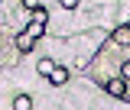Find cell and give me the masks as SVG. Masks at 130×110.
Returning a JSON list of instances; mask_svg holds the SVG:
<instances>
[{
    "instance_id": "obj_9",
    "label": "cell",
    "mask_w": 130,
    "mask_h": 110,
    "mask_svg": "<svg viewBox=\"0 0 130 110\" xmlns=\"http://www.w3.org/2000/svg\"><path fill=\"white\" fill-rule=\"evenodd\" d=\"M59 7H62V10H75V7H78V0H59Z\"/></svg>"
},
{
    "instance_id": "obj_7",
    "label": "cell",
    "mask_w": 130,
    "mask_h": 110,
    "mask_svg": "<svg viewBox=\"0 0 130 110\" xmlns=\"http://www.w3.org/2000/svg\"><path fill=\"white\" fill-rule=\"evenodd\" d=\"M52 68H55V62H52V58H39V65H36V71H39L42 78H49V75H52Z\"/></svg>"
},
{
    "instance_id": "obj_8",
    "label": "cell",
    "mask_w": 130,
    "mask_h": 110,
    "mask_svg": "<svg viewBox=\"0 0 130 110\" xmlns=\"http://www.w3.org/2000/svg\"><path fill=\"white\" fill-rule=\"evenodd\" d=\"M117 75H120V78H124V81L130 84V58H124V62L117 65Z\"/></svg>"
},
{
    "instance_id": "obj_3",
    "label": "cell",
    "mask_w": 130,
    "mask_h": 110,
    "mask_svg": "<svg viewBox=\"0 0 130 110\" xmlns=\"http://www.w3.org/2000/svg\"><path fill=\"white\" fill-rule=\"evenodd\" d=\"M107 46H117V49H130V23H124V26H117V29L111 32Z\"/></svg>"
},
{
    "instance_id": "obj_11",
    "label": "cell",
    "mask_w": 130,
    "mask_h": 110,
    "mask_svg": "<svg viewBox=\"0 0 130 110\" xmlns=\"http://www.w3.org/2000/svg\"><path fill=\"white\" fill-rule=\"evenodd\" d=\"M0 3H3V0H0Z\"/></svg>"
},
{
    "instance_id": "obj_5",
    "label": "cell",
    "mask_w": 130,
    "mask_h": 110,
    "mask_svg": "<svg viewBox=\"0 0 130 110\" xmlns=\"http://www.w3.org/2000/svg\"><path fill=\"white\" fill-rule=\"evenodd\" d=\"M65 81H68V68L55 65V68H52V75H49V84H52V87H62Z\"/></svg>"
},
{
    "instance_id": "obj_6",
    "label": "cell",
    "mask_w": 130,
    "mask_h": 110,
    "mask_svg": "<svg viewBox=\"0 0 130 110\" xmlns=\"http://www.w3.org/2000/svg\"><path fill=\"white\" fill-rule=\"evenodd\" d=\"M13 110H32V97L29 94H16L13 97Z\"/></svg>"
},
{
    "instance_id": "obj_10",
    "label": "cell",
    "mask_w": 130,
    "mask_h": 110,
    "mask_svg": "<svg viewBox=\"0 0 130 110\" xmlns=\"http://www.w3.org/2000/svg\"><path fill=\"white\" fill-rule=\"evenodd\" d=\"M23 7H26V10H36V7H39V0H23Z\"/></svg>"
},
{
    "instance_id": "obj_1",
    "label": "cell",
    "mask_w": 130,
    "mask_h": 110,
    "mask_svg": "<svg viewBox=\"0 0 130 110\" xmlns=\"http://www.w3.org/2000/svg\"><path fill=\"white\" fill-rule=\"evenodd\" d=\"M46 26H49V13L42 10V7H36V10H32V19H29V26H26V32H29L32 39H39V36L46 32Z\"/></svg>"
},
{
    "instance_id": "obj_4",
    "label": "cell",
    "mask_w": 130,
    "mask_h": 110,
    "mask_svg": "<svg viewBox=\"0 0 130 110\" xmlns=\"http://www.w3.org/2000/svg\"><path fill=\"white\" fill-rule=\"evenodd\" d=\"M32 49H36V39L23 29L20 36H16V52H23V55H26V52H32Z\"/></svg>"
},
{
    "instance_id": "obj_2",
    "label": "cell",
    "mask_w": 130,
    "mask_h": 110,
    "mask_svg": "<svg viewBox=\"0 0 130 110\" xmlns=\"http://www.w3.org/2000/svg\"><path fill=\"white\" fill-rule=\"evenodd\" d=\"M101 87H104L111 97H117V100H127V91H130L127 81L120 78V75H117V78H104V81H101Z\"/></svg>"
}]
</instances>
